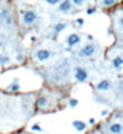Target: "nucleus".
Returning a JSON list of instances; mask_svg holds the SVG:
<instances>
[{
    "instance_id": "1",
    "label": "nucleus",
    "mask_w": 123,
    "mask_h": 134,
    "mask_svg": "<svg viewBox=\"0 0 123 134\" xmlns=\"http://www.w3.org/2000/svg\"><path fill=\"white\" fill-rule=\"evenodd\" d=\"M95 52V48L93 45H86L80 51V57H91L93 56V53Z\"/></svg>"
},
{
    "instance_id": "2",
    "label": "nucleus",
    "mask_w": 123,
    "mask_h": 134,
    "mask_svg": "<svg viewBox=\"0 0 123 134\" xmlns=\"http://www.w3.org/2000/svg\"><path fill=\"white\" fill-rule=\"evenodd\" d=\"M35 19H36V13L34 11H27L24 16H23V21L27 24H33L35 22Z\"/></svg>"
},
{
    "instance_id": "3",
    "label": "nucleus",
    "mask_w": 123,
    "mask_h": 134,
    "mask_svg": "<svg viewBox=\"0 0 123 134\" xmlns=\"http://www.w3.org/2000/svg\"><path fill=\"white\" fill-rule=\"evenodd\" d=\"M87 76H88L87 71L84 70V69H82V68H77L76 71H75V79L80 82L86 81V80H87Z\"/></svg>"
},
{
    "instance_id": "4",
    "label": "nucleus",
    "mask_w": 123,
    "mask_h": 134,
    "mask_svg": "<svg viewBox=\"0 0 123 134\" xmlns=\"http://www.w3.org/2000/svg\"><path fill=\"white\" fill-rule=\"evenodd\" d=\"M36 58L39 60H41V62H44V60L48 59L49 56H51V53H49V51H47V50H39L38 52H36Z\"/></svg>"
},
{
    "instance_id": "5",
    "label": "nucleus",
    "mask_w": 123,
    "mask_h": 134,
    "mask_svg": "<svg viewBox=\"0 0 123 134\" xmlns=\"http://www.w3.org/2000/svg\"><path fill=\"white\" fill-rule=\"evenodd\" d=\"M122 124L116 122V123H112L111 126L109 127V132L110 134H121L122 133Z\"/></svg>"
},
{
    "instance_id": "6",
    "label": "nucleus",
    "mask_w": 123,
    "mask_h": 134,
    "mask_svg": "<svg viewBox=\"0 0 123 134\" xmlns=\"http://www.w3.org/2000/svg\"><path fill=\"white\" fill-rule=\"evenodd\" d=\"M67 43L68 45L70 46H75L76 44L80 43V36L77 35V34H71L70 36H68V40H67Z\"/></svg>"
},
{
    "instance_id": "7",
    "label": "nucleus",
    "mask_w": 123,
    "mask_h": 134,
    "mask_svg": "<svg viewBox=\"0 0 123 134\" xmlns=\"http://www.w3.org/2000/svg\"><path fill=\"white\" fill-rule=\"evenodd\" d=\"M110 88V82L107 80H103L97 85V89L98 91H106V89Z\"/></svg>"
},
{
    "instance_id": "8",
    "label": "nucleus",
    "mask_w": 123,
    "mask_h": 134,
    "mask_svg": "<svg viewBox=\"0 0 123 134\" xmlns=\"http://www.w3.org/2000/svg\"><path fill=\"white\" fill-rule=\"evenodd\" d=\"M70 9H71V4L69 0H65V1H63V3L59 5V10L62 11V12H68Z\"/></svg>"
},
{
    "instance_id": "9",
    "label": "nucleus",
    "mask_w": 123,
    "mask_h": 134,
    "mask_svg": "<svg viewBox=\"0 0 123 134\" xmlns=\"http://www.w3.org/2000/svg\"><path fill=\"white\" fill-rule=\"evenodd\" d=\"M73 126H74L75 129H77V131H83L84 128H86V123L82 122V121H74V122H73Z\"/></svg>"
},
{
    "instance_id": "10",
    "label": "nucleus",
    "mask_w": 123,
    "mask_h": 134,
    "mask_svg": "<svg viewBox=\"0 0 123 134\" xmlns=\"http://www.w3.org/2000/svg\"><path fill=\"white\" fill-rule=\"evenodd\" d=\"M122 64H123V60H122V58H121L120 56H117L116 58H113V60H112V67H113V68H116V69H120Z\"/></svg>"
},
{
    "instance_id": "11",
    "label": "nucleus",
    "mask_w": 123,
    "mask_h": 134,
    "mask_svg": "<svg viewBox=\"0 0 123 134\" xmlns=\"http://www.w3.org/2000/svg\"><path fill=\"white\" fill-rule=\"evenodd\" d=\"M9 16H10V10L9 9H3L0 11V19H5Z\"/></svg>"
},
{
    "instance_id": "12",
    "label": "nucleus",
    "mask_w": 123,
    "mask_h": 134,
    "mask_svg": "<svg viewBox=\"0 0 123 134\" xmlns=\"http://www.w3.org/2000/svg\"><path fill=\"white\" fill-rule=\"evenodd\" d=\"M63 29H65V24H64V23H58V24H56V27H54V32L60 33Z\"/></svg>"
},
{
    "instance_id": "13",
    "label": "nucleus",
    "mask_w": 123,
    "mask_h": 134,
    "mask_svg": "<svg viewBox=\"0 0 123 134\" xmlns=\"http://www.w3.org/2000/svg\"><path fill=\"white\" fill-rule=\"evenodd\" d=\"M46 104H47V99L44 98V97L39 98V100H38V106H40V108H44V106H46Z\"/></svg>"
},
{
    "instance_id": "14",
    "label": "nucleus",
    "mask_w": 123,
    "mask_h": 134,
    "mask_svg": "<svg viewBox=\"0 0 123 134\" xmlns=\"http://www.w3.org/2000/svg\"><path fill=\"white\" fill-rule=\"evenodd\" d=\"M116 3V0H103V5L104 6H111Z\"/></svg>"
},
{
    "instance_id": "15",
    "label": "nucleus",
    "mask_w": 123,
    "mask_h": 134,
    "mask_svg": "<svg viewBox=\"0 0 123 134\" xmlns=\"http://www.w3.org/2000/svg\"><path fill=\"white\" fill-rule=\"evenodd\" d=\"M59 1L60 0H46V3L49 4V5H57Z\"/></svg>"
},
{
    "instance_id": "16",
    "label": "nucleus",
    "mask_w": 123,
    "mask_h": 134,
    "mask_svg": "<svg viewBox=\"0 0 123 134\" xmlns=\"http://www.w3.org/2000/svg\"><path fill=\"white\" fill-rule=\"evenodd\" d=\"M0 62H1V63H9V57L0 56Z\"/></svg>"
},
{
    "instance_id": "17",
    "label": "nucleus",
    "mask_w": 123,
    "mask_h": 134,
    "mask_svg": "<svg viewBox=\"0 0 123 134\" xmlns=\"http://www.w3.org/2000/svg\"><path fill=\"white\" fill-rule=\"evenodd\" d=\"M9 88H10L11 91H18V89H19V86H18V85H16V83H13V85H12V86H10Z\"/></svg>"
},
{
    "instance_id": "18",
    "label": "nucleus",
    "mask_w": 123,
    "mask_h": 134,
    "mask_svg": "<svg viewBox=\"0 0 123 134\" xmlns=\"http://www.w3.org/2000/svg\"><path fill=\"white\" fill-rule=\"evenodd\" d=\"M77 104H78V100H76V99H73V100H70V106H71V108L76 106Z\"/></svg>"
},
{
    "instance_id": "19",
    "label": "nucleus",
    "mask_w": 123,
    "mask_h": 134,
    "mask_svg": "<svg viewBox=\"0 0 123 134\" xmlns=\"http://www.w3.org/2000/svg\"><path fill=\"white\" fill-rule=\"evenodd\" d=\"M5 22H6L7 24H12V17H11V16L6 17V18H5Z\"/></svg>"
},
{
    "instance_id": "20",
    "label": "nucleus",
    "mask_w": 123,
    "mask_h": 134,
    "mask_svg": "<svg viewBox=\"0 0 123 134\" xmlns=\"http://www.w3.org/2000/svg\"><path fill=\"white\" fill-rule=\"evenodd\" d=\"M95 11H97V9H95V7H92V9H89V10H87V13H88V15L95 13Z\"/></svg>"
},
{
    "instance_id": "21",
    "label": "nucleus",
    "mask_w": 123,
    "mask_h": 134,
    "mask_svg": "<svg viewBox=\"0 0 123 134\" xmlns=\"http://www.w3.org/2000/svg\"><path fill=\"white\" fill-rule=\"evenodd\" d=\"M32 129H33V131H36V132H40V131H41V128H40L38 124H34V126L32 127Z\"/></svg>"
},
{
    "instance_id": "22",
    "label": "nucleus",
    "mask_w": 123,
    "mask_h": 134,
    "mask_svg": "<svg viewBox=\"0 0 123 134\" xmlns=\"http://www.w3.org/2000/svg\"><path fill=\"white\" fill-rule=\"evenodd\" d=\"M73 1H74V4H75V5H81V4L83 3L84 0H73Z\"/></svg>"
},
{
    "instance_id": "23",
    "label": "nucleus",
    "mask_w": 123,
    "mask_h": 134,
    "mask_svg": "<svg viewBox=\"0 0 123 134\" xmlns=\"http://www.w3.org/2000/svg\"><path fill=\"white\" fill-rule=\"evenodd\" d=\"M77 23H78V24H80V25H82V24H83V19H82V18H80V19H77Z\"/></svg>"
},
{
    "instance_id": "24",
    "label": "nucleus",
    "mask_w": 123,
    "mask_h": 134,
    "mask_svg": "<svg viewBox=\"0 0 123 134\" xmlns=\"http://www.w3.org/2000/svg\"><path fill=\"white\" fill-rule=\"evenodd\" d=\"M106 134H110V133H106Z\"/></svg>"
}]
</instances>
